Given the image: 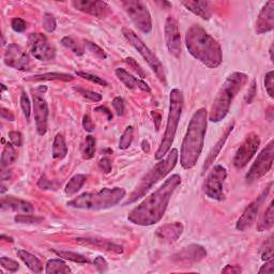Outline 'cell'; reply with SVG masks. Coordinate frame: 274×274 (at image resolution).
Listing matches in <instances>:
<instances>
[{
	"mask_svg": "<svg viewBox=\"0 0 274 274\" xmlns=\"http://www.w3.org/2000/svg\"><path fill=\"white\" fill-rule=\"evenodd\" d=\"M181 184V177L172 175L160 188L146 197L128 216V220L138 226H151L159 223L165 215L173 192Z\"/></svg>",
	"mask_w": 274,
	"mask_h": 274,
	"instance_id": "obj_1",
	"label": "cell"
},
{
	"mask_svg": "<svg viewBox=\"0 0 274 274\" xmlns=\"http://www.w3.org/2000/svg\"><path fill=\"white\" fill-rule=\"evenodd\" d=\"M207 123H208V111L206 109H199L193 113L180 151V164L184 169L193 168L202 155Z\"/></svg>",
	"mask_w": 274,
	"mask_h": 274,
	"instance_id": "obj_2",
	"label": "cell"
},
{
	"mask_svg": "<svg viewBox=\"0 0 274 274\" xmlns=\"http://www.w3.org/2000/svg\"><path fill=\"white\" fill-rule=\"evenodd\" d=\"M185 45L190 54L209 69L218 68L223 61L220 45L202 26H191L185 35Z\"/></svg>",
	"mask_w": 274,
	"mask_h": 274,
	"instance_id": "obj_3",
	"label": "cell"
},
{
	"mask_svg": "<svg viewBox=\"0 0 274 274\" xmlns=\"http://www.w3.org/2000/svg\"><path fill=\"white\" fill-rule=\"evenodd\" d=\"M249 81V76L242 72H233L220 87L208 112V119L212 122H219L229 112L233 99L241 91Z\"/></svg>",
	"mask_w": 274,
	"mask_h": 274,
	"instance_id": "obj_4",
	"label": "cell"
},
{
	"mask_svg": "<svg viewBox=\"0 0 274 274\" xmlns=\"http://www.w3.org/2000/svg\"><path fill=\"white\" fill-rule=\"evenodd\" d=\"M124 197L125 190L122 188H105L98 192L83 193L70 200L68 206L74 209L100 211L112 208Z\"/></svg>",
	"mask_w": 274,
	"mask_h": 274,
	"instance_id": "obj_5",
	"label": "cell"
},
{
	"mask_svg": "<svg viewBox=\"0 0 274 274\" xmlns=\"http://www.w3.org/2000/svg\"><path fill=\"white\" fill-rule=\"evenodd\" d=\"M178 150L171 149L168 151V155L165 159H162L161 161L157 163L152 168L146 173V175L140 180V182L135 188V190L131 193L129 198L123 203V206H128L133 203L137 202L138 199L144 197L145 194L148 192L152 186L158 183L160 180L165 178L168 173L175 168V166L178 163Z\"/></svg>",
	"mask_w": 274,
	"mask_h": 274,
	"instance_id": "obj_6",
	"label": "cell"
},
{
	"mask_svg": "<svg viewBox=\"0 0 274 274\" xmlns=\"http://www.w3.org/2000/svg\"><path fill=\"white\" fill-rule=\"evenodd\" d=\"M183 103L184 101H183L182 91L177 88L172 89L169 95V112H168V117H167L166 129L164 132L162 142L160 144L159 149L156 153V159L158 161L162 160L171 148V146L173 144V139H175L176 133H177L180 118H181V115H182Z\"/></svg>",
	"mask_w": 274,
	"mask_h": 274,
	"instance_id": "obj_7",
	"label": "cell"
},
{
	"mask_svg": "<svg viewBox=\"0 0 274 274\" xmlns=\"http://www.w3.org/2000/svg\"><path fill=\"white\" fill-rule=\"evenodd\" d=\"M122 35L126 40H128L129 43L133 46V48L139 53V55L146 60L147 63H148V65L151 68V70L155 72V74L157 75L159 81L164 86H166L167 82H166V74H165L164 66L155 53H153L148 46L146 45V43H144L143 40L131 29L123 28Z\"/></svg>",
	"mask_w": 274,
	"mask_h": 274,
	"instance_id": "obj_8",
	"label": "cell"
},
{
	"mask_svg": "<svg viewBox=\"0 0 274 274\" xmlns=\"http://www.w3.org/2000/svg\"><path fill=\"white\" fill-rule=\"evenodd\" d=\"M121 5L138 30L146 33V35L151 32L152 18L146 4L143 1L124 0V1H121Z\"/></svg>",
	"mask_w": 274,
	"mask_h": 274,
	"instance_id": "obj_9",
	"label": "cell"
},
{
	"mask_svg": "<svg viewBox=\"0 0 274 274\" xmlns=\"http://www.w3.org/2000/svg\"><path fill=\"white\" fill-rule=\"evenodd\" d=\"M273 158H274V142H271L267 145L263 151L259 153L255 162L253 163L249 172L245 175L246 183L252 184L258 181L270 171L273 165Z\"/></svg>",
	"mask_w": 274,
	"mask_h": 274,
	"instance_id": "obj_10",
	"label": "cell"
},
{
	"mask_svg": "<svg viewBox=\"0 0 274 274\" xmlns=\"http://www.w3.org/2000/svg\"><path fill=\"white\" fill-rule=\"evenodd\" d=\"M273 182H270L268 185L266 186V189L259 194V196L254 199L253 202L246 207L245 210L243 211L242 216L239 218L238 222L236 224V228L240 231H245L247 228H250V227L255 223V220L257 219L258 212L262 208L263 204L266 202L267 197L269 196L270 191L272 189Z\"/></svg>",
	"mask_w": 274,
	"mask_h": 274,
	"instance_id": "obj_11",
	"label": "cell"
},
{
	"mask_svg": "<svg viewBox=\"0 0 274 274\" xmlns=\"http://www.w3.org/2000/svg\"><path fill=\"white\" fill-rule=\"evenodd\" d=\"M30 54L40 61H52L56 58V51L43 33H31L28 38Z\"/></svg>",
	"mask_w": 274,
	"mask_h": 274,
	"instance_id": "obj_12",
	"label": "cell"
},
{
	"mask_svg": "<svg viewBox=\"0 0 274 274\" xmlns=\"http://www.w3.org/2000/svg\"><path fill=\"white\" fill-rule=\"evenodd\" d=\"M227 177V170L222 165H216L211 169L205 182L206 195L213 200L224 199L223 183Z\"/></svg>",
	"mask_w": 274,
	"mask_h": 274,
	"instance_id": "obj_13",
	"label": "cell"
},
{
	"mask_svg": "<svg viewBox=\"0 0 274 274\" xmlns=\"http://www.w3.org/2000/svg\"><path fill=\"white\" fill-rule=\"evenodd\" d=\"M260 146V137L256 133H250L245 137L243 143L240 145L235 157H233V166L237 169H241L249 163L252 158L256 155V152Z\"/></svg>",
	"mask_w": 274,
	"mask_h": 274,
	"instance_id": "obj_14",
	"label": "cell"
},
{
	"mask_svg": "<svg viewBox=\"0 0 274 274\" xmlns=\"http://www.w3.org/2000/svg\"><path fill=\"white\" fill-rule=\"evenodd\" d=\"M4 63L18 71L27 72L30 71L33 66V63L27 53L17 44H9L6 48L3 56Z\"/></svg>",
	"mask_w": 274,
	"mask_h": 274,
	"instance_id": "obj_15",
	"label": "cell"
},
{
	"mask_svg": "<svg viewBox=\"0 0 274 274\" xmlns=\"http://www.w3.org/2000/svg\"><path fill=\"white\" fill-rule=\"evenodd\" d=\"M165 40L169 54L175 58L181 55V37H180L177 19L169 15L165 22Z\"/></svg>",
	"mask_w": 274,
	"mask_h": 274,
	"instance_id": "obj_16",
	"label": "cell"
},
{
	"mask_svg": "<svg viewBox=\"0 0 274 274\" xmlns=\"http://www.w3.org/2000/svg\"><path fill=\"white\" fill-rule=\"evenodd\" d=\"M33 113H35L38 134L43 136L48 132L49 106L42 93L38 91L33 93Z\"/></svg>",
	"mask_w": 274,
	"mask_h": 274,
	"instance_id": "obj_17",
	"label": "cell"
},
{
	"mask_svg": "<svg viewBox=\"0 0 274 274\" xmlns=\"http://www.w3.org/2000/svg\"><path fill=\"white\" fill-rule=\"evenodd\" d=\"M72 5L76 10L98 18L108 16L110 12V5L105 1H100V0H74V1H72Z\"/></svg>",
	"mask_w": 274,
	"mask_h": 274,
	"instance_id": "obj_18",
	"label": "cell"
},
{
	"mask_svg": "<svg viewBox=\"0 0 274 274\" xmlns=\"http://www.w3.org/2000/svg\"><path fill=\"white\" fill-rule=\"evenodd\" d=\"M207 257V251L205 247L198 244H192L184 247L183 250L178 252L172 256L173 262L185 263V264H195L199 263Z\"/></svg>",
	"mask_w": 274,
	"mask_h": 274,
	"instance_id": "obj_19",
	"label": "cell"
},
{
	"mask_svg": "<svg viewBox=\"0 0 274 274\" xmlns=\"http://www.w3.org/2000/svg\"><path fill=\"white\" fill-rule=\"evenodd\" d=\"M274 29V1H268L260 11L256 21L255 31L257 35L270 32Z\"/></svg>",
	"mask_w": 274,
	"mask_h": 274,
	"instance_id": "obj_20",
	"label": "cell"
},
{
	"mask_svg": "<svg viewBox=\"0 0 274 274\" xmlns=\"http://www.w3.org/2000/svg\"><path fill=\"white\" fill-rule=\"evenodd\" d=\"M0 208L2 211L10 210L17 213V215H32L35 211V208L30 203L13 196L2 197Z\"/></svg>",
	"mask_w": 274,
	"mask_h": 274,
	"instance_id": "obj_21",
	"label": "cell"
},
{
	"mask_svg": "<svg viewBox=\"0 0 274 274\" xmlns=\"http://www.w3.org/2000/svg\"><path fill=\"white\" fill-rule=\"evenodd\" d=\"M184 227L180 222L165 224L159 227L156 231V236L164 243H172L181 237Z\"/></svg>",
	"mask_w": 274,
	"mask_h": 274,
	"instance_id": "obj_22",
	"label": "cell"
},
{
	"mask_svg": "<svg viewBox=\"0 0 274 274\" xmlns=\"http://www.w3.org/2000/svg\"><path fill=\"white\" fill-rule=\"evenodd\" d=\"M116 76L118 77V79L120 82H121L126 88L129 89H139L142 91H146V92H150L151 89L150 87L148 86V84L145 83L143 79H139L135 76H133L130 72H128L124 69L118 68L115 71Z\"/></svg>",
	"mask_w": 274,
	"mask_h": 274,
	"instance_id": "obj_23",
	"label": "cell"
},
{
	"mask_svg": "<svg viewBox=\"0 0 274 274\" xmlns=\"http://www.w3.org/2000/svg\"><path fill=\"white\" fill-rule=\"evenodd\" d=\"M233 128H235V123H231L228 128L226 129V131L224 132V134L222 135V137H220L219 140H218V143L215 145V147H213V148L211 149V151L209 152V155L208 157H207V159L205 160V163L203 165V175L204 173L209 169V167L215 163V161L217 160L218 156L219 155V152L220 150L223 149V147L226 143V140L227 138L229 137V135L231 134V132L233 130Z\"/></svg>",
	"mask_w": 274,
	"mask_h": 274,
	"instance_id": "obj_24",
	"label": "cell"
},
{
	"mask_svg": "<svg viewBox=\"0 0 274 274\" xmlns=\"http://www.w3.org/2000/svg\"><path fill=\"white\" fill-rule=\"evenodd\" d=\"M76 241L79 243V244H84V245H91V246H95V247H98V249L100 250H105V251H109V252H112V253H117V254H120L122 253L123 250L122 247L116 244V243H112L110 241H109V240H105V239H97V238H78L76 239Z\"/></svg>",
	"mask_w": 274,
	"mask_h": 274,
	"instance_id": "obj_25",
	"label": "cell"
},
{
	"mask_svg": "<svg viewBox=\"0 0 274 274\" xmlns=\"http://www.w3.org/2000/svg\"><path fill=\"white\" fill-rule=\"evenodd\" d=\"M182 5L185 6L186 10L191 11L194 14L202 17L203 19L208 21L212 16V12L210 9L209 1H199V0H188V1H182Z\"/></svg>",
	"mask_w": 274,
	"mask_h": 274,
	"instance_id": "obj_26",
	"label": "cell"
},
{
	"mask_svg": "<svg viewBox=\"0 0 274 274\" xmlns=\"http://www.w3.org/2000/svg\"><path fill=\"white\" fill-rule=\"evenodd\" d=\"M17 256L23 260V263L27 266V268L33 272V273H41L43 270V265L37 256L33 255V254L25 251V250H17L16 252Z\"/></svg>",
	"mask_w": 274,
	"mask_h": 274,
	"instance_id": "obj_27",
	"label": "cell"
},
{
	"mask_svg": "<svg viewBox=\"0 0 274 274\" xmlns=\"http://www.w3.org/2000/svg\"><path fill=\"white\" fill-rule=\"evenodd\" d=\"M74 79L71 74L66 73H44V74L33 75L28 78H25L27 82H40V81H61V82H71Z\"/></svg>",
	"mask_w": 274,
	"mask_h": 274,
	"instance_id": "obj_28",
	"label": "cell"
},
{
	"mask_svg": "<svg viewBox=\"0 0 274 274\" xmlns=\"http://www.w3.org/2000/svg\"><path fill=\"white\" fill-rule=\"evenodd\" d=\"M274 224V206L273 202H271L268 206V208L266 209L262 218L259 219L257 223V230L259 232L270 230Z\"/></svg>",
	"mask_w": 274,
	"mask_h": 274,
	"instance_id": "obj_29",
	"label": "cell"
},
{
	"mask_svg": "<svg viewBox=\"0 0 274 274\" xmlns=\"http://www.w3.org/2000/svg\"><path fill=\"white\" fill-rule=\"evenodd\" d=\"M68 155V146H66L65 139L62 134H58L54 138L53 143V158L56 160H62Z\"/></svg>",
	"mask_w": 274,
	"mask_h": 274,
	"instance_id": "obj_30",
	"label": "cell"
},
{
	"mask_svg": "<svg viewBox=\"0 0 274 274\" xmlns=\"http://www.w3.org/2000/svg\"><path fill=\"white\" fill-rule=\"evenodd\" d=\"M45 273L48 274H68L71 273V269L69 268V266H66V264L63 262L62 259H51L46 264V268H45Z\"/></svg>",
	"mask_w": 274,
	"mask_h": 274,
	"instance_id": "obj_31",
	"label": "cell"
},
{
	"mask_svg": "<svg viewBox=\"0 0 274 274\" xmlns=\"http://www.w3.org/2000/svg\"><path fill=\"white\" fill-rule=\"evenodd\" d=\"M87 181V177L85 175H75L73 176L70 181L68 182V184L65 185L64 192L66 194V196H73L74 194H76L79 190L83 188V185L86 183Z\"/></svg>",
	"mask_w": 274,
	"mask_h": 274,
	"instance_id": "obj_32",
	"label": "cell"
},
{
	"mask_svg": "<svg viewBox=\"0 0 274 274\" xmlns=\"http://www.w3.org/2000/svg\"><path fill=\"white\" fill-rule=\"evenodd\" d=\"M15 146H13L12 144H6L3 148L2 155H1V160H0V163H1L2 169L9 167L13 163L16 162L17 160V152L14 148Z\"/></svg>",
	"mask_w": 274,
	"mask_h": 274,
	"instance_id": "obj_33",
	"label": "cell"
},
{
	"mask_svg": "<svg viewBox=\"0 0 274 274\" xmlns=\"http://www.w3.org/2000/svg\"><path fill=\"white\" fill-rule=\"evenodd\" d=\"M61 44L64 46V48L71 51L72 53H74L77 56H82L85 53V46L83 43L77 41L76 39L72 38V37H64L61 40Z\"/></svg>",
	"mask_w": 274,
	"mask_h": 274,
	"instance_id": "obj_34",
	"label": "cell"
},
{
	"mask_svg": "<svg viewBox=\"0 0 274 274\" xmlns=\"http://www.w3.org/2000/svg\"><path fill=\"white\" fill-rule=\"evenodd\" d=\"M96 138L88 135L86 137L84 145L82 147V155L85 160H91L93 157H95L96 153Z\"/></svg>",
	"mask_w": 274,
	"mask_h": 274,
	"instance_id": "obj_35",
	"label": "cell"
},
{
	"mask_svg": "<svg viewBox=\"0 0 274 274\" xmlns=\"http://www.w3.org/2000/svg\"><path fill=\"white\" fill-rule=\"evenodd\" d=\"M54 253H56L59 257H62L64 259H68L70 262L73 263H77V264H87L89 263V260L87 259L84 255H81V254H77L75 252H69V251H57V250H53Z\"/></svg>",
	"mask_w": 274,
	"mask_h": 274,
	"instance_id": "obj_36",
	"label": "cell"
},
{
	"mask_svg": "<svg viewBox=\"0 0 274 274\" xmlns=\"http://www.w3.org/2000/svg\"><path fill=\"white\" fill-rule=\"evenodd\" d=\"M133 133H134V130H133L132 125L128 126V128L124 130L121 137H120V142H119V148L120 149L125 150L131 146L132 140H133Z\"/></svg>",
	"mask_w": 274,
	"mask_h": 274,
	"instance_id": "obj_37",
	"label": "cell"
},
{
	"mask_svg": "<svg viewBox=\"0 0 274 274\" xmlns=\"http://www.w3.org/2000/svg\"><path fill=\"white\" fill-rule=\"evenodd\" d=\"M274 246H273V236H270L262 247V259L264 262L273 259Z\"/></svg>",
	"mask_w": 274,
	"mask_h": 274,
	"instance_id": "obj_38",
	"label": "cell"
},
{
	"mask_svg": "<svg viewBox=\"0 0 274 274\" xmlns=\"http://www.w3.org/2000/svg\"><path fill=\"white\" fill-rule=\"evenodd\" d=\"M84 46H85L87 51L91 53L92 55L97 56L100 59H106V57H108L105 54V52L101 48H100L99 45H97L96 43H93V42L88 41V40H84Z\"/></svg>",
	"mask_w": 274,
	"mask_h": 274,
	"instance_id": "obj_39",
	"label": "cell"
},
{
	"mask_svg": "<svg viewBox=\"0 0 274 274\" xmlns=\"http://www.w3.org/2000/svg\"><path fill=\"white\" fill-rule=\"evenodd\" d=\"M19 102H21V108H22V110H23V113H24L26 120L29 121L30 113H31V104H30V100L27 96V93L22 92Z\"/></svg>",
	"mask_w": 274,
	"mask_h": 274,
	"instance_id": "obj_40",
	"label": "cell"
},
{
	"mask_svg": "<svg viewBox=\"0 0 274 274\" xmlns=\"http://www.w3.org/2000/svg\"><path fill=\"white\" fill-rule=\"evenodd\" d=\"M14 220L19 224H39L40 222H42L43 219L33 217L32 215H17L14 218Z\"/></svg>",
	"mask_w": 274,
	"mask_h": 274,
	"instance_id": "obj_41",
	"label": "cell"
},
{
	"mask_svg": "<svg viewBox=\"0 0 274 274\" xmlns=\"http://www.w3.org/2000/svg\"><path fill=\"white\" fill-rule=\"evenodd\" d=\"M76 75L82 77V78H85L87 79V81H89L91 83H95V84H98V85H101V86H109V84L106 83L103 78L99 77L97 75H93V74H90V73H87V72H83V71H77L76 72Z\"/></svg>",
	"mask_w": 274,
	"mask_h": 274,
	"instance_id": "obj_42",
	"label": "cell"
},
{
	"mask_svg": "<svg viewBox=\"0 0 274 274\" xmlns=\"http://www.w3.org/2000/svg\"><path fill=\"white\" fill-rule=\"evenodd\" d=\"M43 28L45 29L46 32H53L56 29V19L54 15H52L51 13H46L43 16V21H42Z\"/></svg>",
	"mask_w": 274,
	"mask_h": 274,
	"instance_id": "obj_43",
	"label": "cell"
},
{
	"mask_svg": "<svg viewBox=\"0 0 274 274\" xmlns=\"http://www.w3.org/2000/svg\"><path fill=\"white\" fill-rule=\"evenodd\" d=\"M0 264H1L3 269L8 270L9 272H16L19 269V265L17 264V262L4 256L0 258Z\"/></svg>",
	"mask_w": 274,
	"mask_h": 274,
	"instance_id": "obj_44",
	"label": "cell"
},
{
	"mask_svg": "<svg viewBox=\"0 0 274 274\" xmlns=\"http://www.w3.org/2000/svg\"><path fill=\"white\" fill-rule=\"evenodd\" d=\"M273 76H274V73L273 71H270L266 74L265 76V87H266V90L267 92H268V95L271 99H273L274 97V92H273V88H274V83H273Z\"/></svg>",
	"mask_w": 274,
	"mask_h": 274,
	"instance_id": "obj_45",
	"label": "cell"
},
{
	"mask_svg": "<svg viewBox=\"0 0 274 274\" xmlns=\"http://www.w3.org/2000/svg\"><path fill=\"white\" fill-rule=\"evenodd\" d=\"M11 27L15 32H24L27 28V23H26L23 18L21 17H15L12 19L11 22Z\"/></svg>",
	"mask_w": 274,
	"mask_h": 274,
	"instance_id": "obj_46",
	"label": "cell"
},
{
	"mask_svg": "<svg viewBox=\"0 0 274 274\" xmlns=\"http://www.w3.org/2000/svg\"><path fill=\"white\" fill-rule=\"evenodd\" d=\"M112 108L113 110H115L116 113L118 116H122L123 113H124V102H123V99L122 98H120V97H116L115 99L112 100Z\"/></svg>",
	"mask_w": 274,
	"mask_h": 274,
	"instance_id": "obj_47",
	"label": "cell"
},
{
	"mask_svg": "<svg viewBox=\"0 0 274 274\" xmlns=\"http://www.w3.org/2000/svg\"><path fill=\"white\" fill-rule=\"evenodd\" d=\"M38 185H39V188L41 189V190H57V185L51 181V180H49L48 178H46V176H42L41 179L39 180V182H38Z\"/></svg>",
	"mask_w": 274,
	"mask_h": 274,
	"instance_id": "obj_48",
	"label": "cell"
},
{
	"mask_svg": "<svg viewBox=\"0 0 274 274\" xmlns=\"http://www.w3.org/2000/svg\"><path fill=\"white\" fill-rule=\"evenodd\" d=\"M125 62L128 63V64L131 66V68H132L133 70H134L140 77L144 78V77L146 76L144 70L142 69V66H140V65L135 61L134 59L131 58V57H129V58H126V59H125Z\"/></svg>",
	"mask_w": 274,
	"mask_h": 274,
	"instance_id": "obj_49",
	"label": "cell"
},
{
	"mask_svg": "<svg viewBox=\"0 0 274 274\" xmlns=\"http://www.w3.org/2000/svg\"><path fill=\"white\" fill-rule=\"evenodd\" d=\"M256 95H257V90H256V83H255V81H253V82H252V84H251V86H250L249 90H247L246 96H245V98H244V100H245V103H246V104H251V103L253 102V100L255 99Z\"/></svg>",
	"mask_w": 274,
	"mask_h": 274,
	"instance_id": "obj_50",
	"label": "cell"
},
{
	"mask_svg": "<svg viewBox=\"0 0 274 274\" xmlns=\"http://www.w3.org/2000/svg\"><path fill=\"white\" fill-rule=\"evenodd\" d=\"M9 138L11 140V144L15 147H21L23 145V136L17 131H12L9 133Z\"/></svg>",
	"mask_w": 274,
	"mask_h": 274,
	"instance_id": "obj_51",
	"label": "cell"
},
{
	"mask_svg": "<svg viewBox=\"0 0 274 274\" xmlns=\"http://www.w3.org/2000/svg\"><path fill=\"white\" fill-rule=\"evenodd\" d=\"M99 167L100 169H101L103 172L105 173H110L111 171V161L110 159L105 157V158H102L101 160L99 161Z\"/></svg>",
	"mask_w": 274,
	"mask_h": 274,
	"instance_id": "obj_52",
	"label": "cell"
},
{
	"mask_svg": "<svg viewBox=\"0 0 274 274\" xmlns=\"http://www.w3.org/2000/svg\"><path fill=\"white\" fill-rule=\"evenodd\" d=\"M93 264H95V267L98 269L99 272L108 271V268H109L108 262H106V260L102 256H98L95 259V262H93Z\"/></svg>",
	"mask_w": 274,
	"mask_h": 274,
	"instance_id": "obj_53",
	"label": "cell"
},
{
	"mask_svg": "<svg viewBox=\"0 0 274 274\" xmlns=\"http://www.w3.org/2000/svg\"><path fill=\"white\" fill-rule=\"evenodd\" d=\"M83 128L85 129V131L89 132V133L95 131L96 125H95V123H93L92 119H91V117L89 115H85L83 117Z\"/></svg>",
	"mask_w": 274,
	"mask_h": 274,
	"instance_id": "obj_54",
	"label": "cell"
},
{
	"mask_svg": "<svg viewBox=\"0 0 274 274\" xmlns=\"http://www.w3.org/2000/svg\"><path fill=\"white\" fill-rule=\"evenodd\" d=\"M81 93L83 95V97H85L86 99H89L93 102H100L102 100V96L99 95L97 92L93 91H88V90H79Z\"/></svg>",
	"mask_w": 274,
	"mask_h": 274,
	"instance_id": "obj_55",
	"label": "cell"
},
{
	"mask_svg": "<svg viewBox=\"0 0 274 274\" xmlns=\"http://www.w3.org/2000/svg\"><path fill=\"white\" fill-rule=\"evenodd\" d=\"M258 272L260 274H263V273L273 274V272H274V262H273V259L267 260L266 264L262 267V268H260V270Z\"/></svg>",
	"mask_w": 274,
	"mask_h": 274,
	"instance_id": "obj_56",
	"label": "cell"
},
{
	"mask_svg": "<svg viewBox=\"0 0 274 274\" xmlns=\"http://www.w3.org/2000/svg\"><path fill=\"white\" fill-rule=\"evenodd\" d=\"M151 116L153 118V121H155L156 130L159 131L160 126H161V120H162V113L160 110H153L151 111Z\"/></svg>",
	"mask_w": 274,
	"mask_h": 274,
	"instance_id": "obj_57",
	"label": "cell"
},
{
	"mask_svg": "<svg viewBox=\"0 0 274 274\" xmlns=\"http://www.w3.org/2000/svg\"><path fill=\"white\" fill-rule=\"evenodd\" d=\"M241 272H242V269L240 268V266H230V265H227L222 270V273H231V274H239Z\"/></svg>",
	"mask_w": 274,
	"mask_h": 274,
	"instance_id": "obj_58",
	"label": "cell"
},
{
	"mask_svg": "<svg viewBox=\"0 0 274 274\" xmlns=\"http://www.w3.org/2000/svg\"><path fill=\"white\" fill-rule=\"evenodd\" d=\"M0 113H1V118L4 120H8V121H14V115H13V112L9 110H6L4 108H1L0 110Z\"/></svg>",
	"mask_w": 274,
	"mask_h": 274,
	"instance_id": "obj_59",
	"label": "cell"
},
{
	"mask_svg": "<svg viewBox=\"0 0 274 274\" xmlns=\"http://www.w3.org/2000/svg\"><path fill=\"white\" fill-rule=\"evenodd\" d=\"M96 110H102V111H104L106 113V115H108V119L109 120L112 119V113H111V111L108 108H106V106H99V108L96 109Z\"/></svg>",
	"mask_w": 274,
	"mask_h": 274,
	"instance_id": "obj_60",
	"label": "cell"
},
{
	"mask_svg": "<svg viewBox=\"0 0 274 274\" xmlns=\"http://www.w3.org/2000/svg\"><path fill=\"white\" fill-rule=\"evenodd\" d=\"M142 145H143V149H144V151L148 153V152L150 151V146H149L148 140H144Z\"/></svg>",
	"mask_w": 274,
	"mask_h": 274,
	"instance_id": "obj_61",
	"label": "cell"
},
{
	"mask_svg": "<svg viewBox=\"0 0 274 274\" xmlns=\"http://www.w3.org/2000/svg\"><path fill=\"white\" fill-rule=\"evenodd\" d=\"M1 240H4V241L8 242H13V239L11 237H6L5 235H1Z\"/></svg>",
	"mask_w": 274,
	"mask_h": 274,
	"instance_id": "obj_62",
	"label": "cell"
},
{
	"mask_svg": "<svg viewBox=\"0 0 274 274\" xmlns=\"http://www.w3.org/2000/svg\"><path fill=\"white\" fill-rule=\"evenodd\" d=\"M269 53H270V59H271V61L273 62L274 61V60H273V44H271V46H270Z\"/></svg>",
	"mask_w": 274,
	"mask_h": 274,
	"instance_id": "obj_63",
	"label": "cell"
},
{
	"mask_svg": "<svg viewBox=\"0 0 274 274\" xmlns=\"http://www.w3.org/2000/svg\"><path fill=\"white\" fill-rule=\"evenodd\" d=\"M1 88H2V91H4L6 88H5V86L3 84H1Z\"/></svg>",
	"mask_w": 274,
	"mask_h": 274,
	"instance_id": "obj_64",
	"label": "cell"
}]
</instances>
